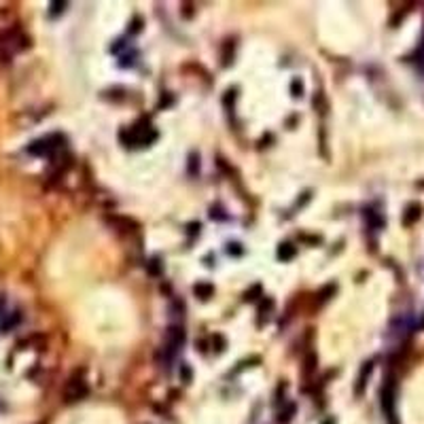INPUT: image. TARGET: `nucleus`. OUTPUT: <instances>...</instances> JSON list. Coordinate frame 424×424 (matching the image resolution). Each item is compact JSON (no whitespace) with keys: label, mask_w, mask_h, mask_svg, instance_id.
I'll return each mask as SVG.
<instances>
[{"label":"nucleus","mask_w":424,"mask_h":424,"mask_svg":"<svg viewBox=\"0 0 424 424\" xmlns=\"http://www.w3.org/2000/svg\"><path fill=\"white\" fill-rule=\"evenodd\" d=\"M295 246L293 244H280L278 246V259H282V261H291L295 257Z\"/></svg>","instance_id":"f8f14e48"},{"label":"nucleus","mask_w":424,"mask_h":424,"mask_svg":"<svg viewBox=\"0 0 424 424\" xmlns=\"http://www.w3.org/2000/svg\"><path fill=\"white\" fill-rule=\"evenodd\" d=\"M382 407L386 411L390 422H394V380H386V384L382 386Z\"/></svg>","instance_id":"423d86ee"},{"label":"nucleus","mask_w":424,"mask_h":424,"mask_svg":"<svg viewBox=\"0 0 424 424\" xmlns=\"http://www.w3.org/2000/svg\"><path fill=\"white\" fill-rule=\"evenodd\" d=\"M301 92H303V85L299 81H293V96H301Z\"/></svg>","instance_id":"4468645a"},{"label":"nucleus","mask_w":424,"mask_h":424,"mask_svg":"<svg viewBox=\"0 0 424 424\" xmlns=\"http://www.w3.org/2000/svg\"><path fill=\"white\" fill-rule=\"evenodd\" d=\"M89 394V386L83 373H72L68 377V382L64 384V401L66 403H79L83 401L85 396Z\"/></svg>","instance_id":"20e7f679"},{"label":"nucleus","mask_w":424,"mask_h":424,"mask_svg":"<svg viewBox=\"0 0 424 424\" xmlns=\"http://www.w3.org/2000/svg\"><path fill=\"white\" fill-rule=\"evenodd\" d=\"M157 138V132L151 128L149 121H138L136 125L123 130L121 132V140L128 144V147H147L153 140Z\"/></svg>","instance_id":"f257e3e1"},{"label":"nucleus","mask_w":424,"mask_h":424,"mask_svg":"<svg viewBox=\"0 0 424 424\" xmlns=\"http://www.w3.org/2000/svg\"><path fill=\"white\" fill-rule=\"evenodd\" d=\"M108 223H111L113 227H117L119 231H134V229H138V225L134 223L132 219H125V216H108Z\"/></svg>","instance_id":"6e6552de"},{"label":"nucleus","mask_w":424,"mask_h":424,"mask_svg":"<svg viewBox=\"0 0 424 424\" xmlns=\"http://www.w3.org/2000/svg\"><path fill=\"white\" fill-rule=\"evenodd\" d=\"M316 363H318V358L314 352H310L308 356H305V360H303V375L305 377H310L314 371H316Z\"/></svg>","instance_id":"9d476101"},{"label":"nucleus","mask_w":424,"mask_h":424,"mask_svg":"<svg viewBox=\"0 0 424 424\" xmlns=\"http://www.w3.org/2000/svg\"><path fill=\"white\" fill-rule=\"evenodd\" d=\"M64 142H66V138L62 136V134H51V136H45L41 140L32 142L28 151L36 157H53L64 151Z\"/></svg>","instance_id":"7ed1b4c3"},{"label":"nucleus","mask_w":424,"mask_h":424,"mask_svg":"<svg viewBox=\"0 0 424 424\" xmlns=\"http://www.w3.org/2000/svg\"><path fill=\"white\" fill-rule=\"evenodd\" d=\"M324 424H333V420H329V422H324Z\"/></svg>","instance_id":"2eb2a0df"},{"label":"nucleus","mask_w":424,"mask_h":424,"mask_svg":"<svg viewBox=\"0 0 424 424\" xmlns=\"http://www.w3.org/2000/svg\"><path fill=\"white\" fill-rule=\"evenodd\" d=\"M371 371H373V360H367V363L363 365V369H360V373H358V380H356V394H363V390H365V384H367V380H369V375H371Z\"/></svg>","instance_id":"0eeeda50"},{"label":"nucleus","mask_w":424,"mask_h":424,"mask_svg":"<svg viewBox=\"0 0 424 424\" xmlns=\"http://www.w3.org/2000/svg\"><path fill=\"white\" fill-rule=\"evenodd\" d=\"M26 47H28V39H26L20 28L5 30L3 34H0V58L3 60H9L13 53L22 51Z\"/></svg>","instance_id":"f03ea898"},{"label":"nucleus","mask_w":424,"mask_h":424,"mask_svg":"<svg viewBox=\"0 0 424 424\" xmlns=\"http://www.w3.org/2000/svg\"><path fill=\"white\" fill-rule=\"evenodd\" d=\"M293 413H295V405H286V409H282L280 413H278V422H280V424H286L288 420L293 418Z\"/></svg>","instance_id":"ddd939ff"},{"label":"nucleus","mask_w":424,"mask_h":424,"mask_svg":"<svg viewBox=\"0 0 424 424\" xmlns=\"http://www.w3.org/2000/svg\"><path fill=\"white\" fill-rule=\"evenodd\" d=\"M185 341V331L180 327H170L166 331V337H164V352L168 358H172L176 354V350L183 346Z\"/></svg>","instance_id":"39448f33"},{"label":"nucleus","mask_w":424,"mask_h":424,"mask_svg":"<svg viewBox=\"0 0 424 424\" xmlns=\"http://www.w3.org/2000/svg\"><path fill=\"white\" fill-rule=\"evenodd\" d=\"M420 216H422L420 204H409L407 208H405V214H403V225H413Z\"/></svg>","instance_id":"1a4fd4ad"},{"label":"nucleus","mask_w":424,"mask_h":424,"mask_svg":"<svg viewBox=\"0 0 424 424\" xmlns=\"http://www.w3.org/2000/svg\"><path fill=\"white\" fill-rule=\"evenodd\" d=\"M193 291H195L197 297H202V299H208V297H212V293H214V286L208 284V282H200V284H195Z\"/></svg>","instance_id":"9b49d317"}]
</instances>
